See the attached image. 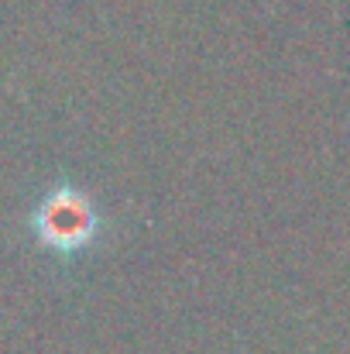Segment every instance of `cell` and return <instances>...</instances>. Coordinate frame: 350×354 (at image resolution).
Wrapping results in <instances>:
<instances>
[{
    "mask_svg": "<svg viewBox=\"0 0 350 354\" xmlns=\"http://www.w3.org/2000/svg\"><path fill=\"white\" fill-rule=\"evenodd\" d=\"M31 231L41 248L55 254H79L100 237L104 217L90 193L62 183V186H52L35 207Z\"/></svg>",
    "mask_w": 350,
    "mask_h": 354,
    "instance_id": "6da1fadb",
    "label": "cell"
}]
</instances>
